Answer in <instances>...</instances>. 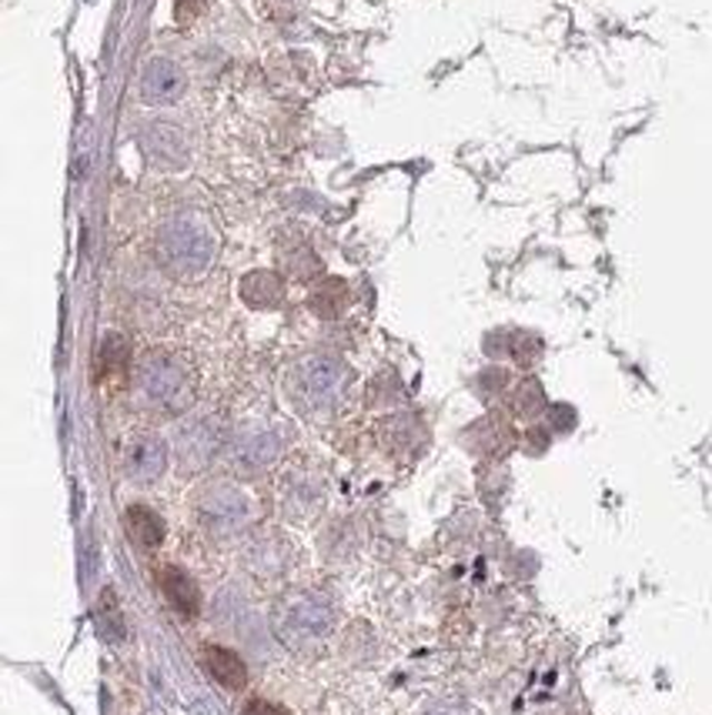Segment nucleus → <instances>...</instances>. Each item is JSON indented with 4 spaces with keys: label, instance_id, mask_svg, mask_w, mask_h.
I'll use <instances>...</instances> for the list:
<instances>
[{
    "label": "nucleus",
    "instance_id": "1",
    "mask_svg": "<svg viewBox=\"0 0 712 715\" xmlns=\"http://www.w3.org/2000/svg\"><path fill=\"white\" fill-rule=\"evenodd\" d=\"M160 254L164 261L174 267V271H197L207 264L211 251H214V241L204 227H197L194 221H174L167 224V231L160 234Z\"/></svg>",
    "mask_w": 712,
    "mask_h": 715
},
{
    "label": "nucleus",
    "instance_id": "2",
    "mask_svg": "<svg viewBox=\"0 0 712 715\" xmlns=\"http://www.w3.org/2000/svg\"><path fill=\"white\" fill-rule=\"evenodd\" d=\"M140 384H144L147 398L164 401V404H170L184 391V378H181V371L167 358H150L140 368Z\"/></svg>",
    "mask_w": 712,
    "mask_h": 715
},
{
    "label": "nucleus",
    "instance_id": "3",
    "mask_svg": "<svg viewBox=\"0 0 712 715\" xmlns=\"http://www.w3.org/2000/svg\"><path fill=\"white\" fill-rule=\"evenodd\" d=\"M160 588H164L167 605H170L177 615H184V618H194V615H197V608H201V591H197V585H194V578H191L187 571H181V568H174V565L160 568Z\"/></svg>",
    "mask_w": 712,
    "mask_h": 715
},
{
    "label": "nucleus",
    "instance_id": "4",
    "mask_svg": "<svg viewBox=\"0 0 712 715\" xmlns=\"http://www.w3.org/2000/svg\"><path fill=\"white\" fill-rule=\"evenodd\" d=\"M144 150L150 154L154 164H170V167H177L187 157L184 134L174 124H150L144 130Z\"/></svg>",
    "mask_w": 712,
    "mask_h": 715
},
{
    "label": "nucleus",
    "instance_id": "5",
    "mask_svg": "<svg viewBox=\"0 0 712 715\" xmlns=\"http://www.w3.org/2000/svg\"><path fill=\"white\" fill-rule=\"evenodd\" d=\"M127 471L137 481H150L164 471V444L154 438H140L127 451Z\"/></svg>",
    "mask_w": 712,
    "mask_h": 715
},
{
    "label": "nucleus",
    "instance_id": "6",
    "mask_svg": "<svg viewBox=\"0 0 712 715\" xmlns=\"http://www.w3.org/2000/svg\"><path fill=\"white\" fill-rule=\"evenodd\" d=\"M124 525H127L130 541L140 545V548H157L160 538H164V521L150 508H144V505H130L124 511Z\"/></svg>",
    "mask_w": 712,
    "mask_h": 715
},
{
    "label": "nucleus",
    "instance_id": "7",
    "mask_svg": "<svg viewBox=\"0 0 712 715\" xmlns=\"http://www.w3.org/2000/svg\"><path fill=\"white\" fill-rule=\"evenodd\" d=\"M338 378H341V371L331 361H308L298 374V384L308 401H324L334 391Z\"/></svg>",
    "mask_w": 712,
    "mask_h": 715
},
{
    "label": "nucleus",
    "instance_id": "8",
    "mask_svg": "<svg viewBox=\"0 0 712 715\" xmlns=\"http://www.w3.org/2000/svg\"><path fill=\"white\" fill-rule=\"evenodd\" d=\"M204 662H207V672H211L224 688H241V685L247 682V668H244L241 655H234L231 648L214 645V648L204 652Z\"/></svg>",
    "mask_w": 712,
    "mask_h": 715
},
{
    "label": "nucleus",
    "instance_id": "9",
    "mask_svg": "<svg viewBox=\"0 0 712 715\" xmlns=\"http://www.w3.org/2000/svg\"><path fill=\"white\" fill-rule=\"evenodd\" d=\"M181 87H184V80L167 60H154L147 67V74H144V84H140L147 100H170V97L181 94Z\"/></svg>",
    "mask_w": 712,
    "mask_h": 715
},
{
    "label": "nucleus",
    "instance_id": "10",
    "mask_svg": "<svg viewBox=\"0 0 712 715\" xmlns=\"http://www.w3.org/2000/svg\"><path fill=\"white\" fill-rule=\"evenodd\" d=\"M281 281L277 274H267V271H254L241 281V294L251 307H274L281 301Z\"/></svg>",
    "mask_w": 712,
    "mask_h": 715
},
{
    "label": "nucleus",
    "instance_id": "11",
    "mask_svg": "<svg viewBox=\"0 0 712 715\" xmlns=\"http://www.w3.org/2000/svg\"><path fill=\"white\" fill-rule=\"evenodd\" d=\"M97 361H100V368H107V371H117V368H124V364H127V344H124V337H117V334H107V337L100 341Z\"/></svg>",
    "mask_w": 712,
    "mask_h": 715
},
{
    "label": "nucleus",
    "instance_id": "12",
    "mask_svg": "<svg viewBox=\"0 0 712 715\" xmlns=\"http://www.w3.org/2000/svg\"><path fill=\"white\" fill-rule=\"evenodd\" d=\"M244 715H287V708H281L274 702H264V698H251L244 705Z\"/></svg>",
    "mask_w": 712,
    "mask_h": 715
}]
</instances>
